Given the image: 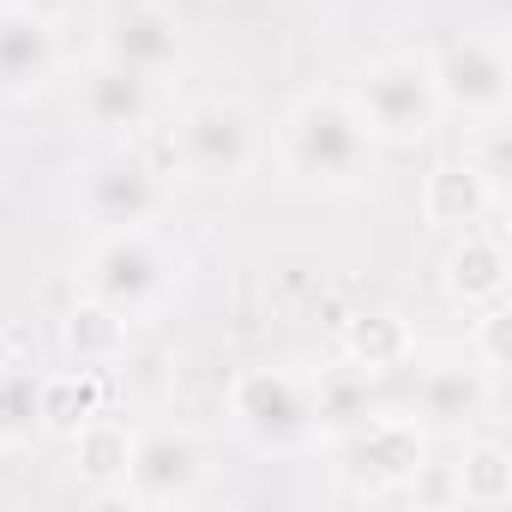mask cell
I'll use <instances>...</instances> for the list:
<instances>
[{
  "label": "cell",
  "mask_w": 512,
  "mask_h": 512,
  "mask_svg": "<svg viewBox=\"0 0 512 512\" xmlns=\"http://www.w3.org/2000/svg\"><path fill=\"white\" fill-rule=\"evenodd\" d=\"M278 163L290 181L308 187H356L374 169V133L362 127L356 103L344 91H308L284 109L278 133Z\"/></svg>",
  "instance_id": "obj_1"
},
{
  "label": "cell",
  "mask_w": 512,
  "mask_h": 512,
  "mask_svg": "<svg viewBox=\"0 0 512 512\" xmlns=\"http://www.w3.org/2000/svg\"><path fill=\"white\" fill-rule=\"evenodd\" d=\"M169 151L181 163L187 181H241L260 169L266 157V133H260V115H253L241 97H199L193 109H181L175 133H169Z\"/></svg>",
  "instance_id": "obj_2"
},
{
  "label": "cell",
  "mask_w": 512,
  "mask_h": 512,
  "mask_svg": "<svg viewBox=\"0 0 512 512\" xmlns=\"http://www.w3.org/2000/svg\"><path fill=\"white\" fill-rule=\"evenodd\" d=\"M344 97L356 103L362 127H368L374 139H386V145H416V139H428L434 121L446 115V109H440V91H434L428 55H410V49L368 61Z\"/></svg>",
  "instance_id": "obj_3"
},
{
  "label": "cell",
  "mask_w": 512,
  "mask_h": 512,
  "mask_svg": "<svg viewBox=\"0 0 512 512\" xmlns=\"http://www.w3.org/2000/svg\"><path fill=\"white\" fill-rule=\"evenodd\" d=\"M175 272H181L175 253L151 229H115V235H97L85 260V296L115 308L121 320H145L175 290Z\"/></svg>",
  "instance_id": "obj_4"
},
{
  "label": "cell",
  "mask_w": 512,
  "mask_h": 512,
  "mask_svg": "<svg viewBox=\"0 0 512 512\" xmlns=\"http://www.w3.org/2000/svg\"><path fill=\"white\" fill-rule=\"evenodd\" d=\"M229 416L266 452H302V446L320 440L314 380L302 368H241L229 380Z\"/></svg>",
  "instance_id": "obj_5"
},
{
  "label": "cell",
  "mask_w": 512,
  "mask_h": 512,
  "mask_svg": "<svg viewBox=\"0 0 512 512\" xmlns=\"http://www.w3.org/2000/svg\"><path fill=\"white\" fill-rule=\"evenodd\" d=\"M73 211L97 229V235H115V229H151L163 217V175L133 157V151H103L79 169L73 181Z\"/></svg>",
  "instance_id": "obj_6"
},
{
  "label": "cell",
  "mask_w": 512,
  "mask_h": 512,
  "mask_svg": "<svg viewBox=\"0 0 512 512\" xmlns=\"http://www.w3.org/2000/svg\"><path fill=\"white\" fill-rule=\"evenodd\" d=\"M428 67H434L440 109H452L464 121H500L506 115V103H512V61H506V43L494 31L452 37L440 55H428Z\"/></svg>",
  "instance_id": "obj_7"
},
{
  "label": "cell",
  "mask_w": 512,
  "mask_h": 512,
  "mask_svg": "<svg viewBox=\"0 0 512 512\" xmlns=\"http://www.w3.org/2000/svg\"><path fill=\"white\" fill-rule=\"evenodd\" d=\"M205 440L181 422H157V428H139L133 446H127V470H121V494L133 506H181L199 494L205 482Z\"/></svg>",
  "instance_id": "obj_8"
},
{
  "label": "cell",
  "mask_w": 512,
  "mask_h": 512,
  "mask_svg": "<svg viewBox=\"0 0 512 512\" xmlns=\"http://www.w3.org/2000/svg\"><path fill=\"white\" fill-rule=\"evenodd\" d=\"M332 452L344 458L338 470L380 494V488H404L416 470H422V422L416 416H392V410H374L368 422H356L350 434L332 440Z\"/></svg>",
  "instance_id": "obj_9"
},
{
  "label": "cell",
  "mask_w": 512,
  "mask_h": 512,
  "mask_svg": "<svg viewBox=\"0 0 512 512\" xmlns=\"http://www.w3.org/2000/svg\"><path fill=\"white\" fill-rule=\"evenodd\" d=\"M494 404V374L476 362V356H452V362H434L422 368L416 380V422L422 428H446V434H464L488 416Z\"/></svg>",
  "instance_id": "obj_10"
},
{
  "label": "cell",
  "mask_w": 512,
  "mask_h": 512,
  "mask_svg": "<svg viewBox=\"0 0 512 512\" xmlns=\"http://www.w3.org/2000/svg\"><path fill=\"white\" fill-rule=\"evenodd\" d=\"M79 115L91 133H109V139H133L151 115H157V79L151 73H133L121 61H97L79 85Z\"/></svg>",
  "instance_id": "obj_11"
},
{
  "label": "cell",
  "mask_w": 512,
  "mask_h": 512,
  "mask_svg": "<svg viewBox=\"0 0 512 512\" xmlns=\"http://www.w3.org/2000/svg\"><path fill=\"white\" fill-rule=\"evenodd\" d=\"M440 284H446V302L464 308V314H482V308L506 302V290H512L506 241L488 235L482 223H476V229H458V241H452V253H446Z\"/></svg>",
  "instance_id": "obj_12"
},
{
  "label": "cell",
  "mask_w": 512,
  "mask_h": 512,
  "mask_svg": "<svg viewBox=\"0 0 512 512\" xmlns=\"http://www.w3.org/2000/svg\"><path fill=\"white\" fill-rule=\"evenodd\" d=\"M181 19L169 7H151V0H139V7H121L109 25H103V55L133 67V73H151L163 79L175 61H181Z\"/></svg>",
  "instance_id": "obj_13"
},
{
  "label": "cell",
  "mask_w": 512,
  "mask_h": 512,
  "mask_svg": "<svg viewBox=\"0 0 512 512\" xmlns=\"http://www.w3.org/2000/svg\"><path fill=\"white\" fill-rule=\"evenodd\" d=\"M61 67V37L55 25L19 13V7H0V91H43Z\"/></svg>",
  "instance_id": "obj_14"
},
{
  "label": "cell",
  "mask_w": 512,
  "mask_h": 512,
  "mask_svg": "<svg viewBox=\"0 0 512 512\" xmlns=\"http://www.w3.org/2000/svg\"><path fill=\"white\" fill-rule=\"evenodd\" d=\"M494 205H500V187H494L470 157L434 163L428 181H422V217H428L434 229H476V223H488Z\"/></svg>",
  "instance_id": "obj_15"
},
{
  "label": "cell",
  "mask_w": 512,
  "mask_h": 512,
  "mask_svg": "<svg viewBox=\"0 0 512 512\" xmlns=\"http://www.w3.org/2000/svg\"><path fill=\"white\" fill-rule=\"evenodd\" d=\"M314 380V422H320V440H338L350 434L356 422L374 416V374H362L356 362H332Z\"/></svg>",
  "instance_id": "obj_16"
},
{
  "label": "cell",
  "mask_w": 512,
  "mask_h": 512,
  "mask_svg": "<svg viewBox=\"0 0 512 512\" xmlns=\"http://www.w3.org/2000/svg\"><path fill=\"white\" fill-rule=\"evenodd\" d=\"M127 338H133V320H121L115 308H103L91 296L61 320V344L79 368H115L127 356Z\"/></svg>",
  "instance_id": "obj_17"
},
{
  "label": "cell",
  "mask_w": 512,
  "mask_h": 512,
  "mask_svg": "<svg viewBox=\"0 0 512 512\" xmlns=\"http://www.w3.org/2000/svg\"><path fill=\"white\" fill-rule=\"evenodd\" d=\"M410 350H416V338H410V326L398 314H362V320L344 326V362H356L374 380L392 374V368H404Z\"/></svg>",
  "instance_id": "obj_18"
},
{
  "label": "cell",
  "mask_w": 512,
  "mask_h": 512,
  "mask_svg": "<svg viewBox=\"0 0 512 512\" xmlns=\"http://www.w3.org/2000/svg\"><path fill=\"white\" fill-rule=\"evenodd\" d=\"M452 500L458 506H506L512 500V452L500 440L464 446V458L452 464Z\"/></svg>",
  "instance_id": "obj_19"
},
{
  "label": "cell",
  "mask_w": 512,
  "mask_h": 512,
  "mask_svg": "<svg viewBox=\"0 0 512 512\" xmlns=\"http://www.w3.org/2000/svg\"><path fill=\"white\" fill-rule=\"evenodd\" d=\"M97 410H103L97 368L55 374V380H43V392H37V416H43V428H61V434H73V428H79V422H91Z\"/></svg>",
  "instance_id": "obj_20"
},
{
  "label": "cell",
  "mask_w": 512,
  "mask_h": 512,
  "mask_svg": "<svg viewBox=\"0 0 512 512\" xmlns=\"http://www.w3.org/2000/svg\"><path fill=\"white\" fill-rule=\"evenodd\" d=\"M127 446H133V434H127L115 416H103V410H97L91 422L73 428V452H79V470H85L91 482H121Z\"/></svg>",
  "instance_id": "obj_21"
},
{
  "label": "cell",
  "mask_w": 512,
  "mask_h": 512,
  "mask_svg": "<svg viewBox=\"0 0 512 512\" xmlns=\"http://www.w3.org/2000/svg\"><path fill=\"white\" fill-rule=\"evenodd\" d=\"M37 392H43V380L25 374L19 362H13V368H0V446H13V440H25L31 428H43V416H37Z\"/></svg>",
  "instance_id": "obj_22"
},
{
  "label": "cell",
  "mask_w": 512,
  "mask_h": 512,
  "mask_svg": "<svg viewBox=\"0 0 512 512\" xmlns=\"http://www.w3.org/2000/svg\"><path fill=\"white\" fill-rule=\"evenodd\" d=\"M470 320H476V332H470V356H476L488 374H500V368L512 362V344H506L512 308H506V302H494V308H482V314H470Z\"/></svg>",
  "instance_id": "obj_23"
},
{
  "label": "cell",
  "mask_w": 512,
  "mask_h": 512,
  "mask_svg": "<svg viewBox=\"0 0 512 512\" xmlns=\"http://www.w3.org/2000/svg\"><path fill=\"white\" fill-rule=\"evenodd\" d=\"M7 7H19V13H31V19H43V25H67L73 19V7H79V0H7Z\"/></svg>",
  "instance_id": "obj_24"
},
{
  "label": "cell",
  "mask_w": 512,
  "mask_h": 512,
  "mask_svg": "<svg viewBox=\"0 0 512 512\" xmlns=\"http://www.w3.org/2000/svg\"><path fill=\"white\" fill-rule=\"evenodd\" d=\"M13 362H19V356H13V338L0 332V368H13Z\"/></svg>",
  "instance_id": "obj_25"
}]
</instances>
